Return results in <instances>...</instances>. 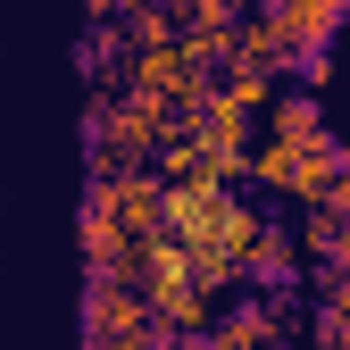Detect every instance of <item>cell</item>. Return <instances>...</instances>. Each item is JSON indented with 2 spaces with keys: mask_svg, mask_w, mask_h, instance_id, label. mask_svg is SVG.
Listing matches in <instances>:
<instances>
[{
  "mask_svg": "<svg viewBox=\"0 0 350 350\" xmlns=\"http://www.w3.org/2000/svg\"><path fill=\"white\" fill-rule=\"evenodd\" d=\"M83 334H92V350L100 342H159V317H150V300L134 292V284H83Z\"/></svg>",
  "mask_w": 350,
  "mask_h": 350,
  "instance_id": "cell-1",
  "label": "cell"
},
{
  "mask_svg": "<svg viewBox=\"0 0 350 350\" xmlns=\"http://www.w3.org/2000/svg\"><path fill=\"white\" fill-rule=\"evenodd\" d=\"M300 234L292 226H275V217H258V234H250V258H242V275H250V292H292L300 284Z\"/></svg>",
  "mask_w": 350,
  "mask_h": 350,
  "instance_id": "cell-2",
  "label": "cell"
},
{
  "mask_svg": "<svg viewBox=\"0 0 350 350\" xmlns=\"http://www.w3.org/2000/svg\"><path fill=\"white\" fill-rule=\"evenodd\" d=\"M267 17L284 25V42H292V59H300V51H325V42L342 33V17H350V0H275Z\"/></svg>",
  "mask_w": 350,
  "mask_h": 350,
  "instance_id": "cell-3",
  "label": "cell"
},
{
  "mask_svg": "<svg viewBox=\"0 0 350 350\" xmlns=\"http://www.w3.org/2000/svg\"><path fill=\"white\" fill-rule=\"evenodd\" d=\"M317 134H325V109H317L309 92H275V100H267V142L300 150V142H317Z\"/></svg>",
  "mask_w": 350,
  "mask_h": 350,
  "instance_id": "cell-4",
  "label": "cell"
},
{
  "mask_svg": "<svg viewBox=\"0 0 350 350\" xmlns=\"http://www.w3.org/2000/svg\"><path fill=\"white\" fill-rule=\"evenodd\" d=\"M284 92L275 75H258V67H217V100H234L242 117H267V100Z\"/></svg>",
  "mask_w": 350,
  "mask_h": 350,
  "instance_id": "cell-5",
  "label": "cell"
},
{
  "mask_svg": "<svg viewBox=\"0 0 350 350\" xmlns=\"http://www.w3.org/2000/svg\"><path fill=\"white\" fill-rule=\"evenodd\" d=\"M292 75H300V92L317 100V92H325V75H334V51H300V59H292Z\"/></svg>",
  "mask_w": 350,
  "mask_h": 350,
  "instance_id": "cell-6",
  "label": "cell"
},
{
  "mask_svg": "<svg viewBox=\"0 0 350 350\" xmlns=\"http://www.w3.org/2000/svg\"><path fill=\"white\" fill-rule=\"evenodd\" d=\"M100 350H159V342H100Z\"/></svg>",
  "mask_w": 350,
  "mask_h": 350,
  "instance_id": "cell-7",
  "label": "cell"
}]
</instances>
